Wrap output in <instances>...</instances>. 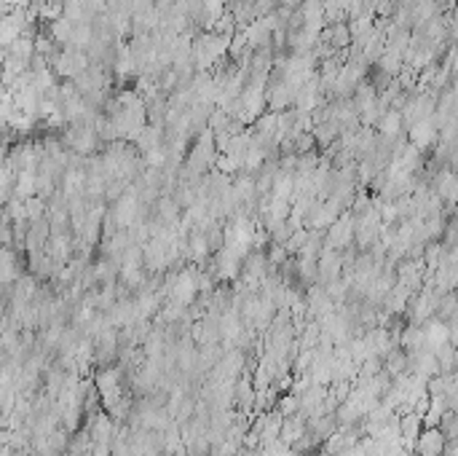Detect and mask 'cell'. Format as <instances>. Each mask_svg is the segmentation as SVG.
Wrapping results in <instances>:
<instances>
[{
    "instance_id": "obj_1",
    "label": "cell",
    "mask_w": 458,
    "mask_h": 456,
    "mask_svg": "<svg viewBox=\"0 0 458 456\" xmlns=\"http://www.w3.org/2000/svg\"><path fill=\"white\" fill-rule=\"evenodd\" d=\"M324 247L338 252L354 247V218L349 212H340L338 220L324 228Z\"/></svg>"
},
{
    "instance_id": "obj_2",
    "label": "cell",
    "mask_w": 458,
    "mask_h": 456,
    "mask_svg": "<svg viewBox=\"0 0 458 456\" xmlns=\"http://www.w3.org/2000/svg\"><path fill=\"white\" fill-rule=\"evenodd\" d=\"M343 277V261H340L338 249H327L322 247L317 255V285L324 288L330 282H335Z\"/></svg>"
},
{
    "instance_id": "obj_3",
    "label": "cell",
    "mask_w": 458,
    "mask_h": 456,
    "mask_svg": "<svg viewBox=\"0 0 458 456\" xmlns=\"http://www.w3.org/2000/svg\"><path fill=\"white\" fill-rule=\"evenodd\" d=\"M405 137L410 146H416L419 150L429 153L432 148L437 146V124H434V116L426 119V121H419V124L407 126L405 129Z\"/></svg>"
},
{
    "instance_id": "obj_4",
    "label": "cell",
    "mask_w": 458,
    "mask_h": 456,
    "mask_svg": "<svg viewBox=\"0 0 458 456\" xmlns=\"http://www.w3.org/2000/svg\"><path fill=\"white\" fill-rule=\"evenodd\" d=\"M445 446V437L437 427H423L413 443V454L416 456H439Z\"/></svg>"
},
{
    "instance_id": "obj_5",
    "label": "cell",
    "mask_w": 458,
    "mask_h": 456,
    "mask_svg": "<svg viewBox=\"0 0 458 456\" xmlns=\"http://www.w3.org/2000/svg\"><path fill=\"white\" fill-rule=\"evenodd\" d=\"M49 236H51V228H49L46 215L38 218V220H30V223H27V234H24V249H27V255H30V252L46 249Z\"/></svg>"
},
{
    "instance_id": "obj_6",
    "label": "cell",
    "mask_w": 458,
    "mask_h": 456,
    "mask_svg": "<svg viewBox=\"0 0 458 456\" xmlns=\"http://www.w3.org/2000/svg\"><path fill=\"white\" fill-rule=\"evenodd\" d=\"M319 41L327 43V46H330V51H346V49L351 46V33H349V24H346V21H338V24H327V27H322Z\"/></svg>"
},
{
    "instance_id": "obj_7",
    "label": "cell",
    "mask_w": 458,
    "mask_h": 456,
    "mask_svg": "<svg viewBox=\"0 0 458 456\" xmlns=\"http://www.w3.org/2000/svg\"><path fill=\"white\" fill-rule=\"evenodd\" d=\"M380 365H383V371L391 376V378L399 374H407V354L402 352L399 344H391L389 352L380 357Z\"/></svg>"
},
{
    "instance_id": "obj_8",
    "label": "cell",
    "mask_w": 458,
    "mask_h": 456,
    "mask_svg": "<svg viewBox=\"0 0 458 456\" xmlns=\"http://www.w3.org/2000/svg\"><path fill=\"white\" fill-rule=\"evenodd\" d=\"M373 129H376V134H380V137H399V134H405V124H402L399 110H386L378 121H376Z\"/></svg>"
},
{
    "instance_id": "obj_9",
    "label": "cell",
    "mask_w": 458,
    "mask_h": 456,
    "mask_svg": "<svg viewBox=\"0 0 458 456\" xmlns=\"http://www.w3.org/2000/svg\"><path fill=\"white\" fill-rule=\"evenodd\" d=\"M448 411V405H445V400L439 397V394H432L429 397V405H426V414L421 416V421H423V427H437L442 414Z\"/></svg>"
},
{
    "instance_id": "obj_10",
    "label": "cell",
    "mask_w": 458,
    "mask_h": 456,
    "mask_svg": "<svg viewBox=\"0 0 458 456\" xmlns=\"http://www.w3.org/2000/svg\"><path fill=\"white\" fill-rule=\"evenodd\" d=\"M209 30H212L215 35H222V38H231L234 33H239V30H236V19H234V14H231V11H222L218 19L212 21V27H209Z\"/></svg>"
},
{
    "instance_id": "obj_11",
    "label": "cell",
    "mask_w": 458,
    "mask_h": 456,
    "mask_svg": "<svg viewBox=\"0 0 458 456\" xmlns=\"http://www.w3.org/2000/svg\"><path fill=\"white\" fill-rule=\"evenodd\" d=\"M437 430L442 432L445 440H456L458 437V416H456V411H445L442 419H439Z\"/></svg>"
},
{
    "instance_id": "obj_12",
    "label": "cell",
    "mask_w": 458,
    "mask_h": 456,
    "mask_svg": "<svg viewBox=\"0 0 458 456\" xmlns=\"http://www.w3.org/2000/svg\"><path fill=\"white\" fill-rule=\"evenodd\" d=\"M306 239H308V228H298L295 234H290V239H287L281 247H284L287 255H292V258H295L300 249H303V245H306Z\"/></svg>"
}]
</instances>
